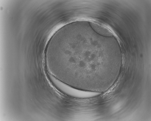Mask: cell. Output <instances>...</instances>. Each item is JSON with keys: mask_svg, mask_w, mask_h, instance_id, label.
<instances>
[{"mask_svg": "<svg viewBox=\"0 0 151 121\" xmlns=\"http://www.w3.org/2000/svg\"><path fill=\"white\" fill-rule=\"evenodd\" d=\"M92 33H78L66 37L46 60L50 73L72 87L99 92L112 82L118 69L116 55L98 52Z\"/></svg>", "mask_w": 151, "mask_h": 121, "instance_id": "obj_1", "label": "cell"}, {"mask_svg": "<svg viewBox=\"0 0 151 121\" xmlns=\"http://www.w3.org/2000/svg\"><path fill=\"white\" fill-rule=\"evenodd\" d=\"M48 77L55 87L69 96L77 98H92L100 94V93L85 91L71 87L59 81L50 74H48Z\"/></svg>", "mask_w": 151, "mask_h": 121, "instance_id": "obj_2", "label": "cell"}, {"mask_svg": "<svg viewBox=\"0 0 151 121\" xmlns=\"http://www.w3.org/2000/svg\"><path fill=\"white\" fill-rule=\"evenodd\" d=\"M96 31L102 36L106 37H112L113 34L108 29L103 25L99 24H93Z\"/></svg>", "mask_w": 151, "mask_h": 121, "instance_id": "obj_3", "label": "cell"}]
</instances>
